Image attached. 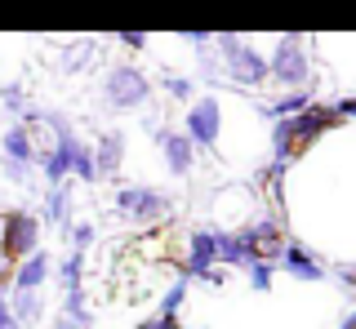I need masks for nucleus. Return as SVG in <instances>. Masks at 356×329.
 Returning <instances> with one entry per match:
<instances>
[{"label":"nucleus","mask_w":356,"mask_h":329,"mask_svg":"<svg viewBox=\"0 0 356 329\" xmlns=\"http://www.w3.org/2000/svg\"><path fill=\"white\" fill-rule=\"evenodd\" d=\"M49 329H76V325H67V321H58V325H49Z\"/></svg>","instance_id":"nucleus-28"},{"label":"nucleus","mask_w":356,"mask_h":329,"mask_svg":"<svg viewBox=\"0 0 356 329\" xmlns=\"http://www.w3.org/2000/svg\"><path fill=\"white\" fill-rule=\"evenodd\" d=\"M276 267H285V276H294V280H303V285H316V280L330 276L325 258L312 254V249L298 245V240H285V249H281V258H276Z\"/></svg>","instance_id":"nucleus-9"},{"label":"nucleus","mask_w":356,"mask_h":329,"mask_svg":"<svg viewBox=\"0 0 356 329\" xmlns=\"http://www.w3.org/2000/svg\"><path fill=\"white\" fill-rule=\"evenodd\" d=\"M267 81L281 85L285 90H307L312 81V58H307V45L298 31H285V36H276L272 53H267Z\"/></svg>","instance_id":"nucleus-4"},{"label":"nucleus","mask_w":356,"mask_h":329,"mask_svg":"<svg viewBox=\"0 0 356 329\" xmlns=\"http://www.w3.org/2000/svg\"><path fill=\"white\" fill-rule=\"evenodd\" d=\"M0 107H5V112L9 116H22V112H27V90H22V85L18 81H5V85H0Z\"/></svg>","instance_id":"nucleus-21"},{"label":"nucleus","mask_w":356,"mask_h":329,"mask_svg":"<svg viewBox=\"0 0 356 329\" xmlns=\"http://www.w3.org/2000/svg\"><path fill=\"white\" fill-rule=\"evenodd\" d=\"M120 164H125V134L120 129H103L94 142V169H98V178H116L120 174Z\"/></svg>","instance_id":"nucleus-14"},{"label":"nucleus","mask_w":356,"mask_h":329,"mask_svg":"<svg viewBox=\"0 0 356 329\" xmlns=\"http://www.w3.org/2000/svg\"><path fill=\"white\" fill-rule=\"evenodd\" d=\"M339 329H356V307H352V312H348V316L339 321Z\"/></svg>","instance_id":"nucleus-27"},{"label":"nucleus","mask_w":356,"mask_h":329,"mask_svg":"<svg viewBox=\"0 0 356 329\" xmlns=\"http://www.w3.org/2000/svg\"><path fill=\"white\" fill-rule=\"evenodd\" d=\"M156 147H161V160L174 178H192L196 169V147L187 142L183 129H156Z\"/></svg>","instance_id":"nucleus-10"},{"label":"nucleus","mask_w":356,"mask_h":329,"mask_svg":"<svg viewBox=\"0 0 356 329\" xmlns=\"http://www.w3.org/2000/svg\"><path fill=\"white\" fill-rule=\"evenodd\" d=\"M94 236H98V227L85 223V218H76V223L67 227V249H81V254H85V249L94 245Z\"/></svg>","instance_id":"nucleus-22"},{"label":"nucleus","mask_w":356,"mask_h":329,"mask_svg":"<svg viewBox=\"0 0 356 329\" xmlns=\"http://www.w3.org/2000/svg\"><path fill=\"white\" fill-rule=\"evenodd\" d=\"M352 98H356V94H352Z\"/></svg>","instance_id":"nucleus-29"},{"label":"nucleus","mask_w":356,"mask_h":329,"mask_svg":"<svg viewBox=\"0 0 356 329\" xmlns=\"http://www.w3.org/2000/svg\"><path fill=\"white\" fill-rule=\"evenodd\" d=\"M72 210H76V201H72V187H49L44 192V205H40V227H72Z\"/></svg>","instance_id":"nucleus-16"},{"label":"nucleus","mask_w":356,"mask_h":329,"mask_svg":"<svg viewBox=\"0 0 356 329\" xmlns=\"http://www.w3.org/2000/svg\"><path fill=\"white\" fill-rule=\"evenodd\" d=\"M339 129V116H334L330 103H312L303 116H289V120H276L272 134H267V147H272V160L281 164H294L303 151L312 147L316 138H325Z\"/></svg>","instance_id":"nucleus-1"},{"label":"nucleus","mask_w":356,"mask_h":329,"mask_svg":"<svg viewBox=\"0 0 356 329\" xmlns=\"http://www.w3.org/2000/svg\"><path fill=\"white\" fill-rule=\"evenodd\" d=\"M209 49L222 58V81H232L236 90H259L267 85V53L250 40H241L236 31H218L209 36Z\"/></svg>","instance_id":"nucleus-2"},{"label":"nucleus","mask_w":356,"mask_h":329,"mask_svg":"<svg viewBox=\"0 0 356 329\" xmlns=\"http://www.w3.org/2000/svg\"><path fill=\"white\" fill-rule=\"evenodd\" d=\"M116 214L138 223V227H152L170 214V196L161 187H152V183H129V187L116 192Z\"/></svg>","instance_id":"nucleus-6"},{"label":"nucleus","mask_w":356,"mask_h":329,"mask_svg":"<svg viewBox=\"0 0 356 329\" xmlns=\"http://www.w3.org/2000/svg\"><path fill=\"white\" fill-rule=\"evenodd\" d=\"M161 90L174 98V103H192V94H196V81L192 76H174V71H165L161 76Z\"/></svg>","instance_id":"nucleus-20"},{"label":"nucleus","mask_w":356,"mask_h":329,"mask_svg":"<svg viewBox=\"0 0 356 329\" xmlns=\"http://www.w3.org/2000/svg\"><path fill=\"white\" fill-rule=\"evenodd\" d=\"M67 160H72V178L76 183H98V169H94V147L76 134L72 147H67Z\"/></svg>","instance_id":"nucleus-18"},{"label":"nucleus","mask_w":356,"mask_h":329,"mask_svg":"<svg viewBox=\"0 0 356 329\" xmlns=\"http://www.w3.org/2000/svg\"><path fill=\"white\" fill-rule=\"evenodd\" d=\"M196 81H205V85H218L222 81V58L214 49H196Z\"/></svg>","instance_id":"nucleus-19"},{"label":"nucleus","mask_w":356,"mask_h":329,"mask_svg":"<svg viewBox=\"0 0 356 329\" xmlns=\"http://www.w3.org/2000/svg\"><path fill=\"white\" fill-rule=\"evenodd\" d=\"M40 218L36 214H27V210H9V214H0V254L9 258V267L22 258H31L40 249Z\"/></svg>","instance_id":"nucleus-5"},{"label":"nucleus","mask_w":356,"mask_h":329,"mask_svg":"<svg viewBox=\"0 0 356 329\" xmlns=\"http://www.w3.org/2000/svg\"><path fill=\"white\" fill-rule=\"evenodd\" d=\"M98 58H103V45L89 40V36H76L67 45H58V71L63 76H81L89 67H98Z\"/></svg>","instance_id":"nucleus-11"},{"label":"nucleus","mask_w":356,"mask_h":329,"mask_svg":"<svg viewBox=\"0 0 356 329\" xmlns=\"http://www.w3.org/2000/svg\"><path fill=\"white\" fill-rule=\"evenodd\" d=\"M187 303V280L178 276L170 289H165V298L156 303V312L147 316V321H138V329H178V312H183Z\"/></svg>","instance_id":"nucleus-13"},{"label":"nucleus","mask_w":356,"mask_h":329,"mask_svg":"<svg viewBox=\"0 0 356 329\" xmlns=\"http://www.w3.org/2000/svg\"><path fill=\"white\" fill-rule=\"evenodd\" d=\"M98 98H103L107 112H143L156 98V81L138 62H111L103 85H98Z\"/></svg>","instance_id":"nucleus-3"},{"label":"nucleus","mask_w":356,"mask_h":329,"mask_svg":"<svg viewBox=\"0 0 356 329\" xmlns=\"http://www.w3.org/2000/svg\"><path fill=\"white\" fill-rule=\"evenodd\" d=\"M334 116H339V125H348V120H356V98L348 94V98H334Z\"/></svg>","instance_id":"nucleus-24"},{"label":"nucleus","mask_w":356,"mask_h":329,"mask_svg":"<svg viewBox=\"0 0 356 329\" xmlns=\"http://www.w3.org/2000/svg\"><path fill=\"white\" fill-rule=\"evenodd\" d=\"M0 329H22L14 321V312H9V298H0Z\"/></svg>","instance_id":"nucleus-26"},{"label":"nucleus","mask_w":356,"mask_h":329,"mask_svg":"<svg viewBox=\"0 0 356 329\" xmlns=\"http://www.w3.org/2000/svg\"><path fill=\"white\" fill-rule=\"evenodd\" d=\"M49 276H54V254H49V249H36L31 258L14 262V271H9V289H44Z\"/></svg>","instance_id":"nucleus-12"},{"label":"nucleus","mask_w":356,"mask_h":329,"mask_svg":"<svg viewBox=\"0 0 356 329\" xmlns=\"http://www.w3.org/2000/svg\"><path fill=\"white\" fill-rule=\"evenodd\" d=\"M183 134H187V142H192L196 151H218V142H222V103L214 94L196 98V103L187 107Z\"/></svg>","instance_id":"nucleus-7"},{"label":"nucleus","mask_w":356,"mask_h":329,"mask_svg":"<svg viewBox=\"0 0 356 329\" xmlns=\"http://www.w3.org/2000/svg\"><path fill=\"white\" fill-rule=\"evenodd\" d=\"M31 164H36V134L22 125H9L0 134V169L9 183H31Z\"/></svg>","instance_id":"nucleus-8"},{"label":"nucleus","mask_w":356,"mask_h":329,"mask_svg":"<svg viewBox=\"0 0 356 329\" xmlns=\"http://www.w3.org/2000/svg\"><path fill=\"white\" fill-rule=\"evenodd\" d=\"M9 312H14V321L22 329L40 325L44 321V294L40 289H9Z\"/></svg>","instance_id":"nucleus-17"},{"label":"nucleus","mask_w":356,"mask_h":329,"mask_svg":"<svg viewBox=\"0 0 356 329\" xmlns=\"http://www.w3.org/2000/svg\"><path fill=\"white\" fill-rule=\"evenodd\" d=\"M316 103L312 98V90H285V94H276V98H267V103L259 107V116H267L276 125V120H289V116H303L307 107Z\"/></svg>","instance_id":"nucleus-15"},{"label":"nucleus","mask_w":356,"mask_h":329,"mask_svg":"<svg viewBox=\"0 0 356 329\" xmlns=\"http://www.w3.org/2000/svg\"><path fill=\"white\" fill-rule=\"evenodd\" d=\"M120 45H125V49H147V36H143V31H120Z\"/></svg>","instance_id":"nucleus-25"},{"label":"nucleus","mask_w":356,"mask_h":329,"mask_svg":"<svg viewBox=\"0 0 356 329\" xmlns=\"http://www.w3.org/2000/svg\"><path fill=\"white\" fill-rule=\"evenodd\" d=\"M245 276H250V289L254 294H267V289H272V280H276V267H272V262H250Z\"/></svg>","instance_id":"nucleus-23"}]
</instances>
